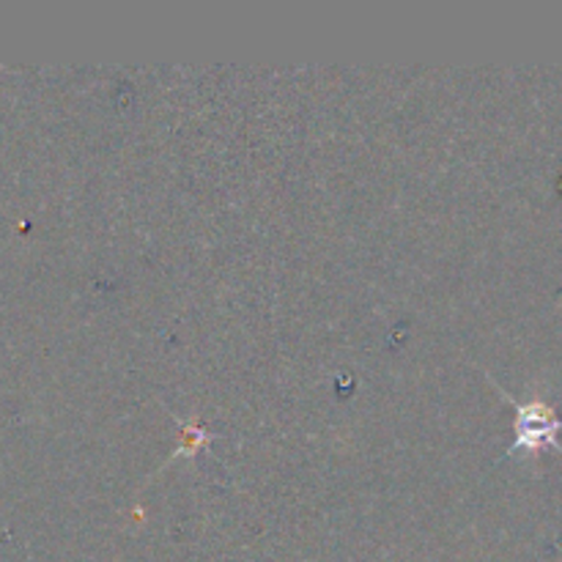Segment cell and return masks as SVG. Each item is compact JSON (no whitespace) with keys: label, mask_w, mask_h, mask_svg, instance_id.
I'll use <instances>...</instances> for the list:
<instances>
[{"label":"cell","mask_w":562,"mask_h":562,"mask_svg":"<svg viewBox=\"0 0 562 562\" xmlns=\"http://www.w3.org/2000/svg\"><path fill=\"white\" fill-rule=\"evenodd\" d=\"M516 404V442L510 445V453L519 450H530L538 453L543 448H554L562 453V445L558 442L562 431V420L554 415V409L543 401H527V404Z\"/></svg>","instance_id":"obj_1"}]
</instances>
